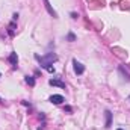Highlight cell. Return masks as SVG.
Masks as SVG:
<instances>
[{"label":"cell","mask_w":130,"mask_h":130,"mask_svg":"<svg viewBox=\"0 0 130 130\" xmlns=\"http://www.w3.org/2000/svg\"><path fill=\"white\" fill-rule=\"evenodd\" d=\"M35 59L41 64V67H44L48 73H55V68L52 67L53 62L58 61V56L55 53H48L47 56H39V55H35Z\"/></svg>","instance_id":"obj_1"},{"label":"cell","mask_w":130,"mask_h":130,"mask_svg":"<svg viewBox=\"0 0 130 130\" xmlns=\"http://www.w3.org/2000/svg\"><path fill=\"white\" fill-rule=\"evenodd\" d=\"M73 65H74V73H76V74H83L85 67L80 64V62H77V61L74 59V61H73Z\"/></svg>","instance_id":"obj_2"},{"label":"cell","mask_w":130,"mask_h":130,"mask_svg":"<svg viewBox=\"0 0 130 130\" xmlns=\"http://www.w3.org/2000/svg\"><path fill=\"white\" fill-rule=\"evenodd\" d=\"M50 101H52V103H55V104H61V103H64L65 100H64L62 95L56 94V95H52V97H50Z\"/></svg>","instance_id":"obj_3"},{"label":"cell","mask_w":130,"mask_h":130,"mask_svg":"<svg viewBox=\"0 0 130 130\" xmlns=\"http://www.w3.org/2000/svg\"><path fill=\"white\" fill-rule=\"evenodd\" d=\"M48 83H50L52 86H59V88H62V89L65 88V83L64 82H61V80H58V79H50Z\"/></svg>","instance_id":"obj_4"},{"label":"cell","mask_w":130,"mask_h":130,"mask_svg":"<svg viewBox=\"0 0 130 130\" xmlns=\"http://www.w3.org/2000/svg\"><path fill=\"white\" fill-rule=\"evenodd\" d=\"M17 61H18L17 53H15V52H12V53H11V56H9V62H11V65H12V68H14V70L17 68Z\"/></svg>","instance_id":"obj_5"},{"label":"cell","mask_w":130,"mask_h":130,"mask_svg":"<svg viewBox=\"0 0 130 130\" xmlns=\"http://www.w3.org/2000/svg\"><path fill=\"white\" fill-rule=\"evenodd\" d=\"M15 29H17V24H15V21H12V23L9 24V27H8L9 36H14V35H15Z\"/></svg>","instance_id":"obj_6"},{"label":"cell","mask_w":130,"mask_h":130,"mask_svg":"<svg viewBox=\"0 0 130 130\" xmlns=\"http://www.w3.org/2000/svg\"><path fill=\"white\" fill-rule=\"evenodd\" d=\"M110 124H112V113L106 110V127H110Z\"/></svg>","instance_id":"obj_7"},{"label":"cell","mask_w":130,"mask_h":130,"mask_svg":"<svg viewBox=\"0 0 130 130\" xmlns=\"http://www.w3.org/2000/svg\"><path fill=\"white\" fill-rule=\"evenodd\" d=\"M44 5H45V8H47V11H48V14L50 15H53V17H56V12L52 9V6H50V3H48V0H44Z\"/></svg>","instance_id":"obj_8"},{"label":"cell","mask_w":130,"mask_h":130,"mask_svg":"<svg viewBox=\"0 0 130 130\" xmlns=\"http://www.w3.org/2000/svg\"><path fill=\"white\" fill-rule=\"evenodd\" d=\"M24 80H26V83H27V85L35 86V79H33L32 76H26V77H24Z\"/></svg>","instance_id":"obj_9"},{"label":"cell","mask_w":130,"mask_h":130,"mask_svg":"<svg viewBox=\"0 0 130 130\" xmlns=\"http://www.w3.org/2000/svg\"><path fill=\"white\" fill-rule=\"evenodd\" d=\"M120 71H121V73H123V74L126 76V79H127V80H130V76H129V73H127V71H124V68H123V67H120Z\"/></svg>","instance_id":"obj_10"},{"label":"cell","mask_w":130,"mask_h":130,"mask_svg":"<svg viewBox=\"0 0 130 130\" xmlns=\"http://www.w3.org/2000/svg\"><path fill=\"white\" fill-rule=\"evenodd\" d=\"M74 39H76V36L73 33H68V41H74Z\"/></svg>","instance_id":"obj_11"},{"label":"cell","mask_w":130,"mask_h":130,"mask_svg":"<svg viewBox=\"0 0 130 130\" xmlns=\"http://www.w3.org/2000/svg\"><path fill=\"white\" fill-rule=\"evenodd\" d=\"M71 17H73V18H77V17H79V14H76V12H73V14H71Z\"/></svg>","instance_id":"obj_12"},{"label":"cell","mask_w":130,"mask_h":130,"mask_svg":"<svg viewBox=\"0 0 130 130\" xmlns=\"http://www.w3.org/2000/svg\"><path fill=\"white\" fill-rule=\"evenodd\" d=\"M118 130H123V129H118Z\"/></svg>","instance_id":"obj_13"},{"label":"cell","mask_w":130,"mask_h":130,"mask_svg":"<svg viewBox=\"0 0 130 130\" xmlns=\"http://www.w3.org/2000/svg\"><path fill=\"white\" fill-rule=\"evenodd\" d=\"M0 77H2V74H0Z\"/></svg>","instance_id":"obj_14"}]
</instances>
